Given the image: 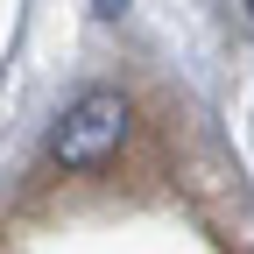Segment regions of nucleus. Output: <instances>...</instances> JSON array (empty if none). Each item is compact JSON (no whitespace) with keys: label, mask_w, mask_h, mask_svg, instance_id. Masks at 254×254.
<instances>
[{"label":"nucleus","mask_w":254,"mask_h":254,"mask_svg":"<svg viewBox=\"0 0 254 254\" xmlns=\"http://www.w3.org/2000/svg\"><path fill=\"white\" fill-rule=\"evenodd\" d=\"M120 141H127V99L120 92H78L64 106V120L50 127V155L64 170H99L120 155Z\"/></svg>","instance_id":"obj_1"}]
</instances>
